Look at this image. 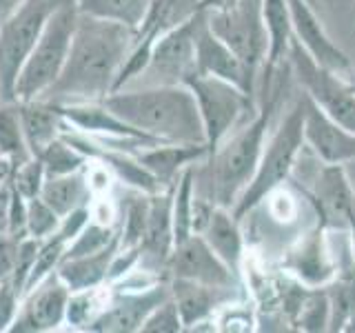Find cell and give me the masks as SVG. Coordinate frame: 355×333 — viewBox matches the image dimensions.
Wrapping results in <instances>:
<instances>
[{
    "mask_svg": "<svg viewBox=\"0 0 355 333\" xmlns=\"http://www.w3.org/2000/svg\"><path fill=\"white\" fill-rule=\"evenodd\" d=\"M322 229L324 225H320L315 233H311L309 238L300 242V247L291 251V258L286 262L288 269L309 287H322L336 275L329 251L324 247V238H322Z\"/></svg>",
    "mask_w": 355,
    "mask_h": 333,
    "instance_id": "cell-26",
    "label": "cell"
},
{
    "mask_svg": "<svg viewBox=\"0 0 355 333\" xmlns=\"http://www.w3.org/2000/svg\"><path fill=\"white\" fill-rule=\"evenodd\" d=\"M288 67H291L297 83L304 87L306 96L336 120L340 127L355 133V92L342 76L333 74L324 67H320L306 49L295 38H291L288 47Z\"/></svg>",
    "mask_w": 355,
    "mask_h": 333,
    "instance_id": "cell-8",
    "label": "cell"
},
{
    "mask_svg": "<svg viewBox=\"0 0 355 333\" xmlns=\"http://www.w3.org/2000/svg\"><path fill=\"white\" fill-rule=\"evenodd\" d=\"M71 291L58 271H51L29 293L22 296L18 316L9 331H53L58 329L69 305Z\"/></svg>",
    "mask_w": 355,
    "mask_h": 333,
    "instance_id": "cell-12",
    "label": "cell"
},
{
    "mask_svg": "<svg viewBox=\"0 0 355 333\" xmlns=\"http://www.w3.org/2000/svg\"><path fill=\"white\" fill-rule=\"evenodd\" d=\"M205 16L209 29L247 65L251 74L258 76L269 49V33L262 20L260 0H240L236 7L205 11Z\"/></svg>",
    "mask_w": 355,
    "mask_h": 333,
    "instance_id": "cell-10",
    "label": "cell"
},
{
    "mask_svg": "<svg viewBox=\"0 0 355 333\" xmlns=\"http://www.w3.org/2000/svg\"><path fill=\"white\" fill-rule=\"evenodd\" d=\"M40 198L47 203L60 218L69 216L71 211L89 207L94 198L92 187L87 180V171H73L64 176H51L44 180Z\"/></svg>",
    "mask_w": 355,
    "mask_h": 333,
    "instance_id": "cell-27",
    "label": "cell"
},
{
    "mask_svg": "<svg viewBox=\"0 0 355 333\" xmlns=\"http://www.w3.org/2000/svg\"><path fill=\"white\" fill-rule=\"evenodd\" d=\"M196 60L198 74H209L238 85L244 94L255 100V74H251L236 53H233L225 42H222L207 25L205 11L198 14V29H196Z\"/></svg>",
    "mask_w": 355,
    "mask_h": 333,
    "instance_id": "cell-14",
    "label": "cell"
},
{
    "mask_svg": "<svg viewBox=\"0 0 355 333\" xmlns=\"http://www.w3.org/2000/svg\"><path fill=\"white\" fill-rule=\"evenodd\" d=\"M20 293L14 289L11 280L0 282V331H9L20 309Z\"/></svg>",
    "mask_w": 355,
    "mask_h": 333,
    "instance_id": "cell-39",
    "label": "cell"
},
{
    "mask_svg": "<svg viewBox=\"0 0 355 333\" xmlns=\"http://www.w3.org/2000/svg\"><path fill=\"white\" fill-rule=\"evenodd\" d=\"M58 225H60V216L40 196L27 200V236L44 240L58 229Z\"/></svg>",
    "mask_w": 355,
    "mask_h": 333,
    "instance_id": "cell-35",
    "label": "cell"
},
{
    "mask_svg": "<svg viewBox=\"0 0 355 333\" xmlns=\"http://www.w3.org/2000/svg\"><path fill=\"white\" fill-rule=\"evenodd\" d=\"M144 333H178L184 331V322L180 318V311H178L173 298H166L164 302H160L151 314L147 316V320L142 322Z\"/></svg>",
    "mask_w": 355,
    "mask_h": 333,
    "instance_id": "cell-37",
    "label": "cell"
},
{
    "mask_svg": "<svg viewBox=\"0 0 355 333\" xmlns=\"http://www.w3.org/2000/svg\"><path fill=\"white\" fill-rule=\"evenodd\" d=\"M14 169H16V164L11 162L9 158H5V155H0V185L9 180L11 173H14Z\"/></svg>",
    "mask_w": 355,
    "mask_h": 333,
    "instance_id": "cell-42",
    "label": "cell"
},
{
    "mask_svg": "<svg viewBox=\"0 0 355 333\" xmlns=\"http://www.w3.org/2000/svg\"><path fill=\"white\" fill-rule=\"evenodd\" d=\"M309 3H311V5H313V7H315V5H318V0H309Z\"/></svg>",
    "mask_w": 355,
    "mask_h": 333,
    "instance_id": "cell-45",
    "label": "cell"
},
{
    "mask_svg": "<svg viewBox=\"0 0 355 333\" xmlns=\"http://www.w3.org/2000/svg\"><path fill=\"white\" fill-rule=\"evenodd\" d=\"M209 155L207 144H180V142H158L144 147L136 153V158L158 178L162 187H171L178 182L180 173Z\"/></svg>",
    "mask_w": 355,
    "mask_h": 333,
    "instance_id": "cell-21",
    "label": "cell"
},
{
    "mask_svg": "<svg viewBox=\"0 0 355 333\" xmlns=\"http://www.w3.org/2000/svg\"><path fill=\"white\" fill-rule=\"evenodd\" d=\"M44 180H47L44 164L40 158H36V155H31L27 162L18 164L14 169V173H11V187H14L25 200L38 198L42 191Z\"/></svg>",
    "mask_w": 355,
    "mask_h": 333,
    "instance_id": "cell-34",
    "label": "cell"
},
{
    "mask_svg": "<svg viewBox=\"0 0 355 333\" xmlns=\"http://www.w3.org/2000/svg\"><path fill=\"white\" fill-rule=\"evenodd\" d=\"M136 33L138 29L120 22L80 14L58 80L40 100L55 105L92 103L114 94L118 76L136 44Z\"/></svg>",
    "mask_w": 355,
    "mask_h": 333,
    "instance_id": "cell-1",
    "label": "cell"
},
{
    "mask_svg": "<svg viewBox=\"0 0 355 333\" xmlns=\"http://www.w3.org/2000/svg\"><path fill=\"white\" fill-rule=\"evenodd\" d=\"M78 16H80V11H78L76 0H64L62 5L55 7L18 74L14 92L16 100L20 103L40 100L58 80L71 49Z\"/></svg>",
    "mask_w": 355,
    "mask_h": 333,
    "instance_id": "cell-5",
    "label": "cell"
},
{
    "mask_svg": "<svg viewBox=\"0 0 355 333\" xmlns=\"http://www.w3.org/2000/svg\"><path fill=\"white\" fill-rule=\"evenodd\" d=\"M262 5V20L266 33H269V49H266L264 60V89L262 94L269 92L273 83V74L291 47L293 27H291V9H288V0H260Z\"/></svg>",
    "mask_w": 355,
    "mask_h": 333,
    "instance_id": "cell-22",
    "label": "cell"
},
{
    "mask_svg": "<svg viewBox=\"0 0 355 333\" xmlns=\"http://www.w3.org/2000/svg\"><path fill=\"white\" fill-rule=\"evenodd\" d=\"M149 196L133 189V194L127 196L122 203V227L118 233L120 249H138L144 229H147V216H149Z\"/></svg>",
    "mask_w": 355,
    "mask_h": 333,
    "instance_id": "cell-31",
    "label": "cell"
},
{
    "mask_svg": "<svg viewBox=\"0 0 355 333\" xmlns=\"http://www.w3.org/2000/svg\"><path fill=\"white\" fill-rule=\"evenodd\" d=\"M169 284L184 329H193L200 322L209 320L218 307H229L233 300V287H214L182 278H169Z\"/></svg>",
    "mask_w": 355,
    "mask_h": 333,
    "instance_id": "cell-19",
    "label": "cell"
},
{
    "mask_svg": "<svg viewBox=\"0 0 355 333\" xmlns=\"http://www.w3.org/2000/svg\"><path fill=\"white\" fill-rule=\"evenodd\" d=\"M60 114L67 122V129L83 131L87 136H120V138H140L151 144H158L142 131L133 129L125 120H120L114 111L105 107L103 100H92V103H64L58 105Z\"/></svg>",
    "mask_w": 355,
    "mask_h": 333,
    "instance_id": "cell-20",
    "label": "cell"
},
{
    "mask_svg": "<svg viewBox=\"0 0 355 333\" xmlns=\"http://www.w3.org/2000/svg\"><path fill=\"white\" fill-rule=\"evenodd\" d=\"M240 0H202V11H222V9H231L236 7Z\"/></svg>",
    "mask_w": 355,
    "mask_h": 333,
    "instance_id": "cell-41",
    "label": "cell"
},
{
    "mask_svg": "<svg viewBox=\"0 0 355 333\" xmlns=\"http://www.w3.org/2000/svg\"><path fill=\"white\" fill-rule=\"evenodd\" d=\"M286 83L288 78L282 76L275 87L271 85L269 92L262 94V107L255 111L249 125L242 127V131L236 133L229 142L220 144L214 153H209L207 166H193L196 196L227 209L236 205V200L258 169L266 144V131L271 127L273 114L280 107L282 89Z\"/></svg>",
    "mask_w": 355,
    "mask_h": 333,
    "instance_id": "cell-2",
    "label": "cell"
},
{
    "mask_svg": "<svg viewBox=\"0 0 355 333\" xmlns=\"http://www.w3.org/2000/svg\"><path fill=\"white\" fill-rule=\"evenodd\" d=\"M198 14L191 20L182 22V25L164 31L160 38H155L144 69L125 87L138 83L142 87L187 85L189 78H193L198 74V60H196Z\"/></svg>",
    "mask_w": 355,
    "mask_h": 333,
    "instance_id": "cell-9",
    "label": "cell"
},
{
    "mask_svg": "<svg viewBox=\"0 0 355 333\" xmlns=\"http://www.w3.org/2000/svg\"><path fill=\"white\" fill-rule=\"evenodd\" d=\"M20 3H22V0H0V22H3Z\"/></svg>",
    "mask_w": 355,
    "mask_h": 333,
    "instance_id": "cell-43",
    "label": "cell"
},
{
    "mask_svg": "<svg viewBox=\"0 0 355 333\" xmlns=\"http://www.w3.org/2000/svg\"><path fill=\"white\" fill-rule=\"evenodd\" d=\"M109 111L158 142L207 144L198 103L187 85L125 87L103 98Z\"/></svg>",
    "mask_w": 355,
    "mask_h": 333,
    "instance_id": "cell-3",
    "label": "cell"
},
{
    "mask_svg": "<svg viewBox=\"0 0 355 333\" xmlns=\"http://www.w3.org/2000/svg\"><path fill=\"white\" fill-rule=\"evenodd\" d=\"M311 200L318 205L320 211V225H340L349 227L355 233V196L353 189L344 176L342 164H327L322 176L318 178L315 194ZM355 240V236H353Z\"/></svg>",
    "mask_w": 355,
    "mask_h": 333,
    "instance_id": "cell-18",
    "label": "cell"
},
{
    "mask_svg": "<svg viewBox=\"0 0 355 333\" xmlns=\"http://www.w3.org/2000/svg\"><path fill=\"white\" fill-rule=\"evenodd\" d=\"M297 322L300 329L304 331H324L331 322V302L327 293H306L302 307L297 311Z\"/></svg>",
    "mask_w": 355,
    "mask_h": 333,
    "instance_id": "cell-36",
    "label": "cell"
},
{
    "mask_svg": "<svg viewBox=\"0 0 355 333\" xmlns=\"http://www.w3.org/2000/svg\"><path fill=\"white\" fill-rule=\"evenodd\" d=\"M187 87L191 89L198 103L209 153H214L225 142L227 133L238 125V120L247 111L255 109V100L249 94H244L238 85L216 76L196 74L187 80Z\"/></svg>",
    "mask_w": 355,
    "mask_h": 333,
    "instance_id": "cell-7",
    "label": "cell"
},
{
    "mask_svg": "<svg viewBox=\"0 0 355 333\" xmlns=\"http://www.w3.org/2000/svg\"><path fill=\"white\" fill-rule=\"evenodd\" d=\"M20 238H14L11 233H0V282L11 280L16 258H18Z\"/></svg>",
    "mask_w": 355,
    "mask_h": 333,
    "instance_id": "cell-40",
    "label": "cell"
},
{
    "mask_svg": "<svg viewBox=\"0 0 355 333\" xmlns=\"http://www.w3.org/2000/svg\"><path fill=\"white\" fill-rule=\"evenodd\" d=\"M36 158L42 160L47 178L80 171V169H85L87 162H89L87 155L80 149H76L73 144L69 140H64L62 136L51 140L47 147H44V151L40 155H36Z\"/></svg>",
    "mask_w": 355,
    "mask_h": 333,
    "instance_id": "cell-32",
    "label": "cell"
},
{
    "mask_svg": "<svg viewBox=\"0 0 355 333\" xmlns=\"http://www.w3.org/2000/svg\"><path fill=\"white\" fill-rule=\"evenodd\" d=\"M166 278H182L214 287H236V273L222 262L207 240L193 233L184 242L175 244L164 266Z\"/></svg>",
    "mask_w": 355,
    "mask_h": 333,
    "instance_id": "cell-13",
    "label": "cell"
},
{
    "mask_svg": "<svg viewBox=\"0 0 355 333\" xmlns=\"http://www.w3.org/2000/svg\"><path fill=\"white\" fill-rule=\"evenodd\" d=\"M18 107L27 147L31 155H40L44 147L58 138L67 127L60 107L51 100H25V103L18 100Z\"/></svg>",
    "mask_w": 355,
    "mask_h": 333,
    "instance_id": "cell-23",
    "label": "cell"
},
{
    "mask_svg": "<svg viewBox=\"0 0 355 333\" xmlns=\"http://www.w3.org/2000/svg\"><path fill=\"white\" fill-rule=\"evenodd\" d=\"M193 166L196 164L187 166L173 187V247L184 242L189 236H193Z\"/></svg>",
    "mask_w": 355,
    "mask_h": 333,
    "instance_id": "cell-30",
    "label": "cell"
},
{
    "mask_svg": "<svg viewBox=\"0 0 355 333\" xmlns=\"http://www.w3.org/2000/svg\"><path fill=\"white\" fill-rule=\"evenodd\" d=\"M64 0H22L0 22V100H16V80L55 7Z\"/></svg>",
    "mask_w": 355,
    "mask_h": 333,
    "instance_id": "cell-6",
    "label": "cell"
},
{
    "mask_svg": "<svg viewBox=\"0 0 355 333\" xmlns=\"http://www.w3.org/2000/svg\"><path fill=\"white\" fill-rule=\"evenodd\" d=\"M304 142L327 164H344L355 160V133L331 120L309 96L304 111Z\"/></svg>",
    "mask_w": 355,
    "mask_h": 333,
    "instance_id": "cell-17",
    "label": "cell"
},
{
    "mask_svg": "<svg viewBox=\"0 0 355 333\" xmlns=\"http://www.w3.org/2000/svg\"><path fill=\"white\" fill-rule=\"evenodd\" d=\"M118 238V233L114 231V227L109 225H100V222H87V227L78 233V236L67 244L64 249V258H78V255H89L96 253L100 249L109 247L111 242Z\"/></svg>",
    "mask_w": 355,
    "mask_h": 333,
    "instance_id": "cell-33",
    "label": "cell"
},
{
    "mask_svg": "<svg viewBox=\"0 0 355 333\" xmlns=\"http://www.w3.org/2000/svg\"><path fill=\"white\" fill-rule=\"evenodd\" d=\"M200 236L207 240V244L216 251L218 258L225 262L233 273H240V262L244 253V240L240 231V220L231 214L227 207H214L211 216L207 220L205 229Z\"/></svg>",
    "mask_w": 355,
    "mask_h": 333,
    "instance_id": "cell-24",
    "label": "cell"
},
{
    "mask_svg": "<svg viewBox=\"0 0 355 333\" xmlns=\"http://www.w3.org/2000/svg\"><path fill=\"white\" fill-rule=\"evenodd\" d=\"M304 111H306V96L297 98V103L277 125L273 136L266 140L264 151L260 155L258 169H255L251 182L244 187V191L231 207V214L242 222L251 211L266 200L273 189L282 187L288 176H291L295 160L300 155L304 142Z\"/></svg>",
    "mask_w": 355,
    "mask_h": 333,
    "instance_id": "cell-4",
    "label": "cell"
},
{
    "mask_svg": "<svg viewBox=\"0 0 355 333\" xmlns=\"http://www.w3.org/2000/svg\"><path fill=\"white\" fill-rule=\"evenodd\" d=\"M0 155L9 158L16 166L31 158L25 131H22L18 100H11V103L0 100Z\"/></svg>",
    "mask_w": 355,
    "mask_h": 333,
    "instance_id": "cell-29",
    "label": "cell"
},
{
    "mask_svg": "<svg viewBox=\"0 0 355 333\" xmlns=\"http://www.w3.org/2000/svg\"><path fill=\"white\" fill-rule=\"evenodd\" d=\"M76 5L80 14L138 29L151 7V0H76Z\"/></svg>",
    "mask_w": 355,
    "mask_h": 333,
    "instance_id": "cell-28",
    "label": "cell"
},
{
    "mask_svg": "<svg viewBox=\"0 0 355 333\" xmlns=\"http://www.w3.org/2000/svg\"><path fill=\"white\" fill-rule=\"evenodd\" d=\"M38 249H40V240L31 238V236L22 238L18 244V258H16L14 273H11V284H14V289L20 293V298H22V291H25L31 266H33V262H36Z\"/></svg>",
    "mask_w": 355,
    "mask_h": 333,
    "instance_id": "cell-38",
    "label": "cell"
},
{
    "mask_svg": "<svg viewBox=\"0 0 355 333\" xmlns=\"http://www.w3.org/2000/svg\"><path fill=\"white\" fill-rule=\"evenodd\" d=\"M118 247H120V242L116 238L109 247L100 249L96 253L60 260L55 271H58V275L62 278V282L67 284V289H69L71 293L100 287L103 282H107L109 266H111V260H114V255L118 253Z\"/></svg>",
    "mask_w": 355,
    "mask_h": 333,
    "instance_id": "cell-25",
    "label": "cell"
},
{
    "mask_svg": "<svg viewBox=\"0 0 355 333\" xmlns=\"http://www.w3.org/2000/svg\"><path fill=\"white\" fill-rule=\"evenodd\" d=\"M344 80H347L351 87H353V92H355V76L353 74H349V76H344Z\"/></svg>",
    "mask_w": 355,
    "mask_h": 333,
    "instance_id": "cell-44",
    "label": "cell"
},
{
    "mask_svg": "<svg viewBox=\"0 0 355 333\" xmlns=\"http://www.w3.org/2000/svg\"><path fill=\"white\" fill-rule=\"evenodd\" d=\"M173 187H166L158 194L149 196V216L147 229L140 242V258L138 266L147 271L164 273V266L173 251V218H171V203H173ZM166 275V273H164Z\"/></svg>",
    "mask_w": 355,
    "mask_h": 333,
    "instance_id": "cell-16",
    "label": "cell"
},
{
    "mask_svg": "<svg viewBox=\"0 0 355 333\" xmlns=\"http://www.w3.org/2000/svg\"><path fill=\"white\" fill-rule=\"evenodd\" d=\"M288 9H291L293 38L302 44L311 58L320 67H324V69L342 78L349 76L351 74L349 56L327 36L320 18L315 16V7L309 0H288Z\"/></svg>",
    "mask_w": 355,
    "mask_h": 333,
    "instance_id": "cell-15",
    "label": "cell"
},
{
    "mask_svg": "<svg viewBox=\"0 0 355 333\" xmlns=\"http://www.w3.org/2000/svg\"><path fill=\"white\" fill-rule=\"evenodd\" d=\"M171 298L169 278L155 282L144 289H133V291H111L105 309L94 318L87 331H109V333H131L140 331L142 322L147 316Z\"/></svg>",
    "mask_w": 355,
    "mask_h": 333,
    "instance_id": "cell-11",
    "label": "cell"
}]
</instances>
